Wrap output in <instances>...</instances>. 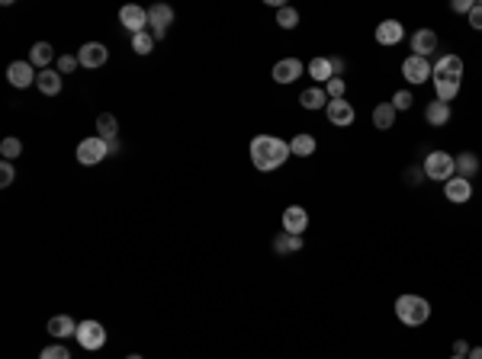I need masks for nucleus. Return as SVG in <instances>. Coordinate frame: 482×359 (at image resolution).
I'll return each mask as SVG.
<instances>
[{"label":"nucleus","instance_id":"37","mask_svg":"<svg viewBox=\"0 0 482 359\" xmlns=\"http://www.w3.org/2000/svg\"><path fill=\"white\" fill-rule=\"evenodd\" d=\"M13 183V161H3L0 164V186H10Z\"/></svg>","mask_w":482,"mask_h":359},{"label":"nucleus","instance_id":"11","mask_svg":"<svg viewBox=\"0 0 482 359\" xmlns=\"http://www.w3.org/2000/svg\"><path fill=\"white\" fill-rule=\"evenodd\" d=\"M174 23V7H167V3H155L148 7V26L155 29V39H164L167 26Z\"/></svg>","mask_w":482,"mask_h":359},{"label":"nucleus","instance_id":"22","mask_svg":"<svg viewBox=\"0 0 482 359\" xmlns=\"http://www.w3.org/2000/svg\"><path fill=\"white\" fill-rule=\"evenodd\" d=\"M299 103H302V110H309V112L325 110V106H328V93H325L322 87H309V90L299 93Z\"/></svg>","mask_w":482,"mask_h":359},{"label":"nucleus","instance_id":"41","mask_svg":"<svg viewBox=\"0 0 482 359\" xmlns=\"http://www.w3.org/2000/svg\"><path fill=\"white\" fill-rule=\"evenodd\" d=\"M470 350H473V347L466 340H454V356H470Z\"/></svg>","mask_w":482,"mask_h":359},{"label":"nucleus","instance_id":"46","mask_svg":"<svg viewBox=\"0 0 482 359\" xmlns=\"http://www.w3.org/2000/svg\"><path fill=\"white\" fill-rule=\"evenodd\" d=\"M450 359H466V356H450Z\"/></svg>","mask_w":482,"mask_h":359},{"label":"nucleus","instance_id":"32","mask_svg":"<svg viewBox=\"0 0 482 359\" xmlns=\"http://www.w3.org/2000/svg\"><path fill=\"white\" fill-rule=\"evenodd\" d=\"M0 154H3V161H17V157L23 154V141L19 139H3L0 141Z\"/></svg>","mask_w":482,"mask_h":359},{"label":"nucleus","instance_id":"2","mask_svg":"<svg viewBox=\"0 0 482 359\" xmlns=\"http://www.w3.org/2000/svg\"><path fill=\"white\" fill-rule=\"evenodd\" d=\"M396 318L405 327H421L431 318V302L421 298V295H399L396 298Z\"/></svg>","mask_w":482,"mask_h":359},{"label":"nucleus","instance_id":"42","mask_svg":"<svg viewBox=\"0 0 482 359\" xmlns=\"http://www.w3.org/2000/svg\"><path fill=\"white\" fill-rule=\"evenodd\" d=\"M331 71H334V77L344 74V58H331Z\"/></svg>","mask_w":482,"mask_h":359},{"label":"nucleus","instance_id":"44","mask_svg":"<svg viewBox=\"0 0 482 359\" xmlns=\"http://www.w3.org/2000/svg\"><path fill=\"white\" fill-rule=\"evenodd\" d=\"M466 359H482V347H476V350H470V356Z\"/></svg>","mask_w":482,"mask_h":359},{"label":"nucleus","instance_id":"9","mask_svg":"<svg viewBox=\"0 0 482 359\" xmlns=\"http://www.w3.org/2000/svg\"><path fill=\"white\" fill-rule=\"evenodd\" d=\"M325 112H328V122L338 125V129H347V125H354V119H357V110H354V103H347V100H328Z\"/></svg>","mask_w":482,"mask_h":359},{"label":"nucleus","instance_id":"25","mask_svg":"<svg viewBox=\"0 0 482 359\" xmlns=\"http://www.w3.org/2000/svg\"><path fill=\"white\" fill-rule=\"evenodd\" d=\"M116 132H119V122L113 112H100L97 116V139L103 141H116Z\"/></svg>","mask_w":482,"mask_h":359},{"label":"nucleus","instance_id":"45","mask_svg":"<svg viewBox=\"0 0 482 359\" xmlns=\"http://www.w3.org/2000/svg\"><path fill=\"white\" fill-rule=\"evenodd\" d=\"M126 359H142V356H139V353H132V356H126Z\"/></svg>","mask_w":482,"mask_h":359},{"label":"nucleus","instance_id":"24","mask_svg":"<svg viewBox=\"0 0 482 359\" xmlns=\"http://www.w3.org/2000/svg\"><path fill=\"white\" fill-rule=\"evenodd\" d=\"M36 87L46 93V96H58V93H61V74L52 71V68H48V71H39Z\"/></svg>","mask_w":482,"mask_h":359},{"label":"nucleus","instance_id":"40","mask_svg":"<svg viewBox=\"0 0 482 359\" xmlns=\"http://www.w3.org/2000/svg\"><path fill=\"white\" fill-rule=\"evenodd\" d=\"M473 7H476L473 0H454V3H450L454 13H466V17H470V10H473Z\"/></svg>","mask_w":482,"mask_h":359},{"label":"nucleus","instance_id":"35","mask_svg":"<svg viewBox=\"0 0 482 359\" xmlns=\"http://www.w3.org/2000/svg\"><path fill=\"white\" fill-rule=\"evenodd\" d=\"M77 65H81V61H77V55H61V58H58V68H55V71L65 77V74H71Z\"/></svg>","mask_w":482,"mask_h":359},{"label":"nucleus","instance_id":"3","mask_svg":"<svg viewBox=\"0 0 482 359\" xmlns=\"http://www.w3.org/2000/svg\"><path fill=\"white\" fill-rule=\"evenodd\" d=\"M454 174H456V157L454 154H447V151H431V154L425 157V176L427 180H441V183H447Z\"/></svg>","mask_w":482,"mask_h":359},{"label":"nucleus","instance_id":"30","mask_svg":"<svg viewBox=\"0 0 482 359\" xmlns=\"http://www.w3.org/2000/svg\"><path fill=\"white\" fill-rule=\"evenodd\" d=\"M434 93L441 103H450L456 100V93H460V83L456 81H434Z\"/></svg>","mask_w":482,"mask_h":359},{"label":"nucleus","instance_id":"34","mask_svg":"<svg viewBox=\"0 0 482 359\" xmlns=\"http://www.w3.org/2000/svg\"><path fill=\"white\" fill-rule=\"evenodd\" d=\"M39 359H71V353L61 343H52V347H46V350L39 353Z\"/></svg>","mask_w":482,"mask_h":359},{"label":"nucleus","instance_id":"16","mask_svg":"<svg viewBox=\"0 0 482 359\" xmlns=\"http://www.w3.org/2000/svg\"><path fill=\"white\" fill-rule=\"evenodd\" d=\"M36 77H39V74L32 71V65H29V61H13V65L7 68V81L13 83V87H19V90H23V87H29V83H36Z\"/></svg>","mask_w":482,"mask_h":359},{"label":"nucleus","instance_id":"36","mask_svg":"<svg viewBox=\"0 0 482 359\" xmlns=\"http://www.w3.org/2000/svg\"><path fill=\"white\" fill-rule=\"evenodd\" d=\"M412 103H415V100H412V93H408V90H399L396 96H392V106H396V112H399V110H408Z\"/></svg>","mask_w":482,"mask_h":359},{"label":"nucleus","instance_id":"29","mask_svg":"<svg viewBox=\"0 0 482 359\" xmlns=\"http://www.w3.org/2000/svg\"><path fill=\"white\" fill-rule=\"evenodd\" d=\"M155 42H158V39L148 36V29H145L139 36H132V52H135V55H151V52H155Z\"/></svg>","mask_w":482,"mask_h":359},{"label":"nucleus","instance_id":"1","mask_svg":"<svg viewBox=\"0 0 482 359\" xmlns=\"http://www.w3.org/2000/svg\"><path fill=\"white\" fill-rule=\"evenodd\" d=\"M248 151H251V164L258 167L260 174L277 170V167H283L289 157H293V151H289V141L277 139V135H254Z\"/></svg>","mask_w":482,"mask_h":359},{"label":"nucleus","instance_id":"18","mask_svg":"<svg viewBox=\"0 0 482 359\" xmlns=\"http://www.w3.org/2000/svg\"><path fill=\"white\" fill-rule=\"evenodd\" d=\"M52 58H55V48L48 45V42H36V45L29 48V65L39 68V71H48Z\"/></svg>","mask_w":482,"mask_h":359},{"label":"nucleus","instance_id":"21","mask_svg":"<svg viewBox=\"0 0 482 359\" xmlns=\"http://www.w3.org/2000/svg\"><path fill=\"white\" fill-rule=\"evenodd\" d=\"M306 71H309V77H312V81L316 83H328L334 77V71H331V58H312V61H309L306 65Z\"/></svg>","mask_w":482,"mask_h":359},{"label":"nucleus","instance_id":"28","mask_svg":"<svg viewBox=\"0 0 482 359\" xmlns=\"http://www.w3.org/2000/svg\"><path fill=\"white\" fill-rule=\"evenodd\" d=\"M316 147H318V141L312 139V135H306V132H299L296 139L289 141V151H293L296 157H312L316 154Z\"/></svg>","mask_w":482,"mask_h":359},{"label":"nucleus","instance_id":"26","mask_svg":"<svg viewBox=\"0 0 482 359\" xmlns=\"http://www.w3.org/2000/svg\"><path fill=\"white\" fill-rule=\"evenodd\" d=\"M479 174V157L473 151H463V154H456V176H463V180H473Z\"/></svg>","mask_w":482,"mask_h":359},{"label":"nucleus","instance_id":"19","mask_svg":"<svg viewBox=\"0 0 482 359\" xmlns=\"http://www.w3.org/2000/svg\"><path fill=\"white\" fill-rule=\"evenodd\" d=\"M48 334H52V337H58V340H65V337L77 334V321L71 318V314H55V318L48 321Z\"/></svg>","mask_w":482,"mask_h":359},{"label":"nucleus","instance_id":"39","mask_svg":"<svg viewBox=\"0 0 482 359\" xmlns=\"http://www.w3.org/2000/svg\"><path fill=\"white\" fill-rule=\"evenodd\" d=\"M405 176H408V183H412V186H418V183H421V176H425V167H408Z\"/></svg>","mask_w":482,"mask_h":359},{"label":"nucleus","instance_id":"14","mask_svg":"<svg viewBox=\"0 0 482 359\" xmlns=\"http://www.w3.org/2000/svg\"><path fill=\"white\" fill-rule=\"evenodd\" d=\"M270 74H273V81L277 83H293V81L302 77V61H299V58H280Z\"/></svg>","mask_w":482,"mask_h":359},{"label":"nucleus","instance_id":"4","mask_svg":"<svg viewBox=\"0 0 482 359\" xmlns=\"http://www.w3.org/2000/svg\"><path fill=\"white\" fill-rule=\"evenodd\" d=\"M77 343H81L84 350H100L103 343H106V331H103V324L100 321H81L77 324Z\"/></svg>","mask_w":482,"mask_h":359},{"label":"nucleus","instance_id":"20","mask_svg":"<svg viewBox=\"0 0 482 359\" xmlns=\"http://www.w3.org/2000/svg\"><path fill=\"white\" fill-rule=\"evenodd\" d=\"M373 129H380V132H389L392 125H396V106L392 103H380L376 110H373Z\"/></svg>","mask_w":482,"mask_h":359},{"label":"nucleus","instance_id":"17","mask_svg":"<svg viewBox=\"0 0 482 359\" xmlns=\"http://www.w3.org/2000/svg\"><path fill=\"white\" fill-rule=\"evenodd\" d=\"M434 48H437V32L434 29H418L415 36H412V55L427 58Z\"/></svg>","mask_w":482,"mask_h":359},{"label":"nucleus","instance_id":"27","mask_svg":"<svg viewBox=\"0 0 482 359\" xmlns=\"http://www.w3.org/2000/svg\"><path fill=\"white\" fill-rule=\"evenodd\" d=\"M425 119L431 122V125H447L450 122V103H427V110H425Z\"/></svg>","mask_w":482,"mask_h":359},{"label":"nucleus","instance_id":"15","mask_svg":"<svg viewBox=\"0 0 482 359\" xmlns=\"http://www.w3.org/2000/svg\"><path fill=\"white\" fill-rule=\"evenodd\" d=\"M402 39H405V26H402L399 19H383L380 26H376V42L380 45H399Z\"/></svg>","mask_w":482,"mask_h":359},{"label":"nucleus","instance_id":"23","mask_svg":"<svg viewBox=\"0 0 482 359\" xmlns=\"http://www.w3.org/2000/svg\"><path fill=\"white\" fill-rule=\"evenodd\" d=\"M273 250H277V257L299 254V250H302V238H296V234H287V231H280L277 238H273Z\"/></svg>","mask_w":482,"mask_h":359},{"label":"nucleus","instance_id":"31","mask_svg":"<svg viewBox=\"0 0 482 359\" xmlns=\"http://www.w3.org/2000/svg\"><path fill=\"white\" fill-rule=\"evenodd\" d=\"M277 26L280 29H296L299 26V10L296 7H280L277 10Z\"/></svg>","mask_w":482,"mask_h":359},{"label":"nucleus","instance_id":"13","mask_svg":"<svg viewBox=\"0 0 482 359\" xmlns=\"http://www.w3.org/2000/svg\"><path fill=\"white\" fill-rule=\"evenodd\" d=\"M444 196L450 199V203H456V205H463V203H470L473 199V183L470 180H463V176H450L444 183Z\"/></svg>","mask_w":482,"mask_h":359},{"label":"nucleus","instance_id":"38","mask_svg":"<svg viewBox=\"0 0 482 359\" xmlns=\"http://www.w3.org/2000/svg\"><path fill=\"white\" fill-rule=\"evenodd\" d=\"M470 26L482 32V3H476V7L470 10Z\"/></svg>","mask_w":482,"mask_h":359},{"label":"nucleus","instance_id":"5","mask_svg":"<svg viewBox=\"0 0 482 359\" xmlns=\"http://www.w3.org/2000/svg\"><path fill=\"white\" fill-rule=\"evenodd\" d=\"M103 157H110V145L103 139H97V135H93V139H84L81 145H77V161H81V164L93 167V164H100Z\"/></svg>","mask_w":482,"mask_h":359},{"label":"nucleus","instance_id":"6","mask_svg":"<svg viewBox=\"0 0 482 359\" xmlns=\"http://www.w3.org/2000/svg\"><path fill=\"white\" fill-rule=\"evenodd\" d=\"M431 71H434V65L427 61V58H418V55H408L405 61H402V77H405L408 83H425L431 81Z\"/></svg>","mask_w":482,"mask_h":359},{"label":"nucleus","instance_id":"12","mask_svg":"<svg viewBox=\"0 0 482 359\" xmlns=\"http://www.w3.org/2000/svg\"><path fill=\"white\" fill-rule=\"evenodd\" d=\"M106 58H110V52H106V45H100V42H87V45H81V52H77V61H81L84 68H90V71L106 65Z\"/></svg>","mask_w":482,"mask_h":359},{"label":"nucleus","instance_id":"43","mask_svg":"<svg viewBox=\"0 0 482 359\" xmlns=\"http://www.w3.org/2000/svg\"><path fill=\"white\" fill-rule=\"evenodd\" d=\"M106 145H110V154H119V151H122V145H119V139H116V141H106Z\"/></svg>","mask_w":482,"mask_h":359},{"label":"nucleus","instance_id":"10","mask_svg":"<svg viewBox=\"0 0 482 359\" xmlns=\"http://www.w3.org/2000/svg\"><path fill=\"white\" fill-rule=\"evenodd\" d=\"M306 228H309V212L306 209H302V205H287V209H283V231L302 238V231Z\"/></svg>","mask_w":482,"mask_h":359},{"label":"nucleus","instance_id":"33","mask_svg":"<svg viewBox=\"0 0 482 359\" xmlns=\"http://www.w3.org/2000/svg\"><path fill=\"white\" fill-rule=\"evenodd\" d=\"M344 90H347V83H344V77H331V81L325 83V93H328L331 100H344Z\"/></svg>","mask_w":482,"mask_h":359},{"label":"nucleus","instance_id":"7","mask_svg":"<svg viewBox=\"0 0 482 359\" xmlns=\"http://www.w3.org/2000/svg\"><path fill=\"white\" fill-rule=\"evenodd\" d=\"M463 77V58L460 55H444L434 61V71H431V81H456Z\"/></svg>","mask_w":482,"mask_h":359},{"label":"nucleus","instance_id":"8","mask_svg":"<svg viewBox=\"0 0 482 359\" xmlns=\"http://www.w3.org/2000/svg\"><path fill=\"white\" fill-rule=\"evenodd\" d=\"M119 23H122V29H129L132 36H139V32L148 29V10H142L139 3H126L119 10Z\"/></svg>","mask_w":482,"mask_h":359}]
</instances>
